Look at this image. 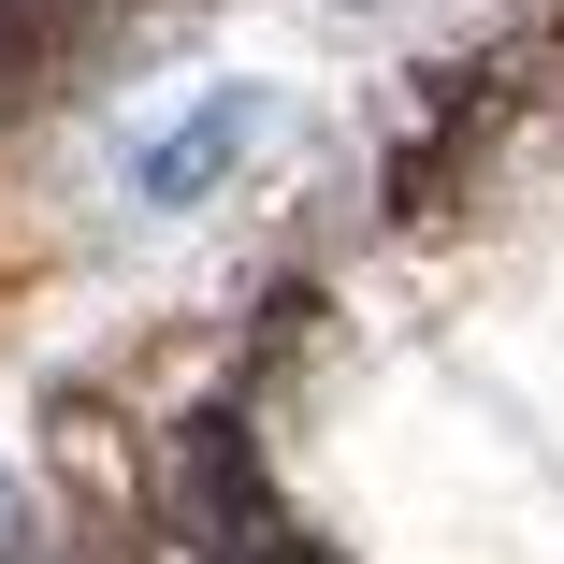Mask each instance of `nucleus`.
<instances>
[{
    "label": "nucleus",
    "instance_id": "f257e3e1",
    "mask_svg": "<svg viewBox=\"0 0 564 564\" xmlns=\"http://www.w3.org/2000/svg\"><path fill=\"white\" fill-rule=\"evenodd\" d=\"M174 535H188L203 564H333V550H318V521L275 492V464L247 448V420H232V405L174 420Z\"/></svg>",
    "mask_w": 564,
    "mask_h": 564
},
{
    "label": "nucleus",
    "instance_id": "7ed1b4c3",
    "mask_svg": "<svg viewBox=\"0 0 564 564\" xmlns=\"http://www.w3.org/2000/svg\"><path fill=\"white\" fill-rule=\"evenodd\" d=\"M0 535H15V478H0Z\"/></svg>",
    "mask_w": 564,
    "mask_h": 564
},
{
    "label": "nucleus",
    "instance_id": "f03ea898",
    "mask_svg": "<svg viewBox=\"0 0 564 564\" xmlns=\"http://www.w3.org/2000/svg\"><path fill=\"white\" fill-rule=\"evenodd\" d=\"M261 145H275V87L217 73V87H188V101H174V117H145V131H131V203H145V217H188V203L232 188Z\"/></svg>",
    "mask_w": 564,
    "mask_h": 564
}]
</instances>
